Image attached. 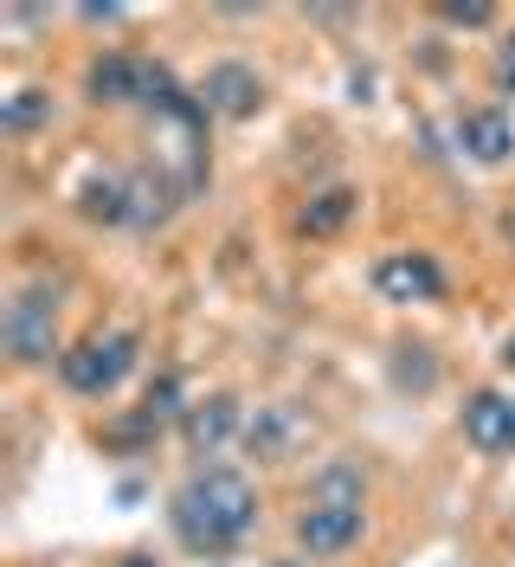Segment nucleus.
Returning a JSON list of instances; mask_svg holds the SVG:
<instances>
[{
    "label": "nucleus",
    "mask_w": 515,
    "mask_h": 567,
    "mask_svg": "<svg viewBox=\"0 0 515 567\" xmlns=\"http://www.w3.org/2000/svg\"><path fill=\"white\" fill-rule=\"evenodd\" d=\"M168 523L181 535V548L194 555H226L239 548L245 535L258 529V491L245 484L239 471L213 464V471H194L168 503Z\"/></svg>",
    "instance_id": "1"
},
{
    "label": "nucleus",
    "mask_w": 515,
    "mask_h": 567,
    "mask_svg": "<svg viewBox=\"0 0 515 567\" xmlns=\"http://www.w3.org/2000/svg\"><path fill=\"white\" fill-rule=\"evenodd\" d=\"M130 368H136V336H130V329H97V336H84L78 349L59 354V381H65L71 393H84V400L116 393L130 381Z\"/></svg>",
    "instance_id": "2"
},
{
    "label": "nucleus",
    "mask_w": 515,
    "mask_h": 567,
    "mask_svg": "<svg viewBox=\"0 0 515 567\" xmlns=\"http://www.w3.org/2000/svg\"><path fill=\"white\" fill-rule=\"evenodd\" d=\"M0 342H7V354H13L20 368H39V361L65 354L59 349V297H52L45 284L13 290V303H7V317H0Z\"/></svg>",
    "instance_id": "3"
},
{
    "label": "nucleus",
    "mask_w": 515,
    "mask_h": 567,
    "mask_svg": "<svg viewBox=\"0 0 515 567\" xmlns=\"http://www.w3.org/2000/svg\"><path fill=\"white\" fill-rule=\"evenodd\" d=\"M361 542V503H322V496H309V509L297 516V548H303L309 561H329V555H342Z\"/></svg>",
    "instance_id": "4"
},
{
    "label": "nucleus",
    "mask_w": 515,
    "mask_h": 567,
    "mask_svg": "<svg viewBox=\"0 0 515 567\" xmlns=\"http://www.w3.org/2000/svg\"><path fill=\"white\" fill-rule=\"evenodd\" d=\"M374 290L387 303H432L445 290V271L432 251H387L374 265Z\"/></svg>",
    "instance_id": "5"
},
{
    "label": "nucleus",
    "mask_w": 515,
    "mask_h": 567,
    "mask_svg": "<svg viewBox=\"0 0 515 567\" xmlns=\"http://www.w3.org/2000/svg\"><path fill=\"white\" fill-rule=\"evenodd\" d=\"M155 71H162V65H142V59H130V52H103L84 84H91V97H97V104H148Z\"/></svg>",
    "instance_id": "6"
},
{
    "label": "nucleus",
    "mask_w": 515,
    "mask_h": 567,
    "mask_svg": "<svg viewBox=\"0 0 515 567\" xmlns=\"http://www.w3.org/2000/svg\"><path fill=\"white\" fill-rule=\"evenodd\" d=\"M200 104L213 110V116L245 123V116H258V104H265V78L251 65H213L206 84H200Z\"/></svg>",
    "instance_id": "7"
},
{
    "label": "nucleus",
    "mask_w": 515,
    "mask_h": 567,
    "mask_svg": "<svg viewBox=\"0 0 515 567\" xmlns=\"http://www.w3.org/2000/svg\"><path fill=\"white\" fill-rule=\"evenodd\" d=\"M457 148H464L471 162H483V168L509 162V155H515V123H509V110H496V104L464 110V116H457Z\"/></svg>",
    "instance_id": "8"
},
{
    "label": "nucleus",
    "mask_w": 515,
    "mask_h": 567,
    "mask_svg": "<svg viewBox=\"0 0 515 567\" xmlns=\"http://www.w3.org/2000/svg\"><path fill=\"white\" fill-rule=\"evenodd\" d=\"M464 439L477 452H515V400L496 388H483L464 400Z\"/></svg>",
    "instance_id": "9"
},
{
    "label": "nucleus",
    "mask_w": 515,
    "mask_h": 567,
    "mask_svg": "<svg viewBox=\"0 0 515 567\" xmlns=\"http://www.w3.org/2000/svg\"><path fill=\"white\" fill-rule=\"evenodd\" d=\"M181 432H187V445H194V452H206V458H213V452L239 432V400H233V393L194 400V406L181 413Z\"/></svg>",
    "instance_id": "10"
},
{
    "label": "nucleus",
    "mask_w": 515,
    "mask_h": 567,
    "mask_svg": "<svg viewBox=\"0 0 515 567\" xmlns=\"http://www.w3.org/2000/svg\"><path fill=\"white\" fill-rule=\"evenodd\" d=\"M354 187H322V194H309V207L297 213V226H303L309 239H336L348 219H354Z\"/></svg>",
    "instance_id": "11"
},
{
    "label": "nucleus",
    "mask_w": 515,
    "mask_h": 567,
    "mask_svg": "<svg viewBox=\"0 0 515 567\" xmlns=\"http://www.w3.org/2000/svg\"><path fill=\"white\" fill-rule=\"evenodd\" d=\"M84 219H103V226H130V181H116V175H97V181H84Z\"/></svg>",
    "instance_id": "12"
},
{
    "label": "nucleus",
    "mask_w": 515,
    "mask_h": 567,
    "mask_svg": "<svg viewBox=\"0 0 515 567\" xmlns=\"http://www.w3.org/2000/svg\"><path fill=\"white\" fill-rule=\"evenodd\" d=\"M45 116H52V97H45V91H13V97L0 104V130H7V136H27Z\"/></svg>",
    "instance_id": "13"
},
{
    "label": "nucleus",
    "mask_w": 515,
    "mask_h": 567,
    "mask_svg": "<svg viewBox=\"0 0 515 567\" xmlns=\"http://www.w3.org/2000/svg\"><path fill=\"white\" fill-rule=\"evenodd\" d=\"M316 496H322V503H361V471H354V464H329V471L316 477Z\"/></svg>",
    "instance_id": "14"
},
{
    "label": "nucleus",
    "mask_w": 515,
    "mask_h": 567,
    "mask_svg": "<svg viewBox=\"0 0 515 567\" xmlns=\"http://www.w3.org/2000/svg\"><path fill=\"white\" fill-rule=\"evenodd\" d=\"M168 413H187V406H181V381H174V374H155V381H148V400H142V420H168Z\"/></svg>",
    "instance_id": "15"
},
{
    "label": "nucleus",
    "mask_w": 515,
    "mask_h": 567,
    "mask_svg": "<svg viewBox=\"0 0 515 567\" xmlns=\"http://www.w3.org/2000/svg\"><path fill=\"white\" fill-rule=\"evenodd\" d=\"M439 20H445V27H490L496 13H490V7H439Z\"/></svg>",
    "instance_id": "16"
},
{
    "label": "nucleus",
    "mask_w": 515,
    "mask_h": 567,
    "mask_svg": "<svg viewBox=\"0 0 515 567\" xmlns=\"http://www.w3.org/2000/svg\"><path fill=\"white\" fill-rule=\"evenodd\" d=\"M496 84L515 91V39H503V52H496Z\"/></svg>",
    "instance_id": "17"
},
{
    "label": "nucleus",
    "mask_w": 515,
    "mask_h": 567,
    "mask_svg": "<svg viewBox=\"0 0 515 567\" xmlns=\"http://www.w3.org/2000/svg\"><path fill=\"white\" fill-rule=\"evenodd\" d=\"M116 567H162V561H148V555H123Z\"/></svg>",
    "instance_id": "18"
},
{
    "label": "nucleus",
    "mask_w": 515,
    "mask_h": 567,
    "mask_svg": "<svg viewBox=\"0 0 515 567\" xmlns=\"http://www.w3.org/2000/svg\"><path fill=\"white\" fill-rule=\"evenodd\" d=\"M503 361H509V368H515V336H509V342H503Z\"/></svg>",
    "instance_id": "19"
},
{
    "label": "nucleus",
    "mask_w": 515,
    "mask_h": 567,
    "mask_svg": "<svg viewBox=\"0 0 515 567\" xmlns=\"http://www.w3.org/2000/svg\"><path fill=\"white\" fill-rule=\"evenodd\" d=\"M277 567H297V561H277Z\"/></svg>",
    "instance_id": "20"
}]
</instances>
